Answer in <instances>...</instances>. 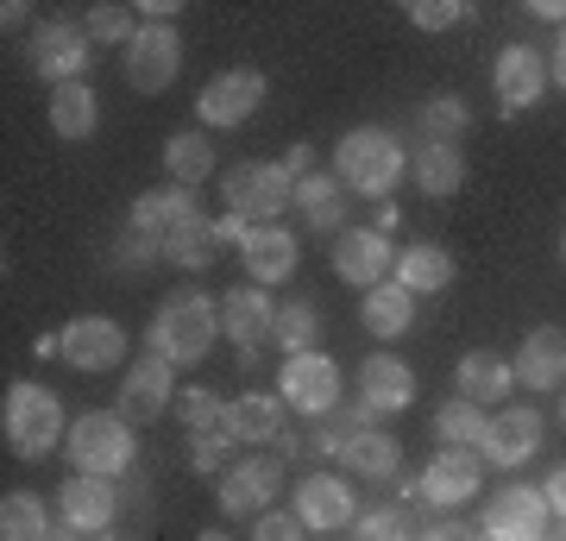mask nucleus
<instances>
[{
    "label": "nucleus",
    "mask_w": 566,
    "mask_h": 541,
    "mask_svg": "<svg viewBox=\"0 0 566 541\" xmlns=\"http://www.w3.org/2000/svg\"><path fill=\"white\" fill-rule=\"evenodd\" d=\"M214 327H221L214 296H202V290H177V296L151 315L145 346H151L158 360H170V365H202L208 346H214Z\"/></svg>",
    "instance_id": "obj_1"
},
{
    "label": "nucleus",
    "mask_w": 566,
    "mask_h": 541,
    "mask_svg": "<svg viewBox=\"0 0 566 541\" xmlns=\"http://www.w3.org/2000/svg\"><path fill=\"white\" fill-rule=\"evenodd\" d=\"M334 177L346 183V196L385 201L403 177V145L385 126H353L340 145H334Z\"/></svg>",
    "instance_id": "obj_2"
},
{
    "label": "nucleus",
    "mask_w": 566,
    "mask_h": 541,
    "mask_svg": "<svg viewBox=\"0 0 566 541\" xmlns=\"http://www.w3.org/2000/svg\"><path fill=\"white\" fill-rule=\"evenodd\" d=\"M221 201L227 215H240L245 227L277 221L283 208H296V177L283 170V158H245L221 170Z\"/></svg>",
    "instance_id": "obj_3"
},
{
    "label": "nucleus",
    "mask_w": 566,
    "mask_h": 541,
    "mask_svg": "<svg viewBox=\"0 0 566 541\" xmlns=\"http://www.w3.org/2000/svg\"><path fill=\"white\" fill-rule=\"evenodd\" d=\"M70 460H76V472H88V479H120L126 466L139 460V441H133V422L120 416V409H88V416L70 422Z\"/></svg>",
    "instance_id": "obj_4"
},
{
    "label": "nucleus",
    "mask_w": 566,
    "mask_h": 541,
    "mask_svg": "<svg viewBox=\"0 0 566 541\" xmlns=\"http://www.w3.org/2000/svg\"><path fill=\"white\" fill-rule=\"evenodd\" d=\"M0 435L20 460H44L57 441H70L63 435V403L44 384H13L7 403H0Z\"/></svg>",
    "instance_id": "obj_5"
},
{
    "label": "nucleus",
    "mask_w": 566,
    "mask_h": 541,
    "mask_svg": "<svg viewBox=\"0 0 566 541\" xmlns=\"http://www.w3.org/2000/svg\"><path fill=\"white\" fill-rule=\"evenodd\" d=\"M39 353L44 360L76 365V372H114V365L126 360V327L114 315H76L63 334L39 341Z\"/></svg>",
    "instance_id": "obj_6"
},
{
    "label": "nucleus",
    "mask_w": 566,
    "mask_h": 541,
    "mask_svg": "<svg viewBox=\"0 0 566 541\" xmlns=\"http://www.w3.org/2000/svg\"><path fill=\"white\" fill-rule=\"evenodd\" d=\"M182 70V39L177 25H139V39L120 51V76L126 89H139V95H164Z\"/></svg>",
    "instance_id": "obj_7"
},
{
    "label": "nucleus",
    "mask_w": 566,
    "mask_h": 541,
    "mask_svg": "<svg viewBox=\"0 0 566 541\" xmlns=\"http://www.w3.org/2000/svg\"><path fill=\"white\" fill-rule=\"evenodd\" d=\"M277 397H283V409H296V416H334V409H340V365L327 360V353H296V360H283Z\"/></svg>",
    "instance_id": "obj_8"
},
{
    "label": "nucleus",
    "mask_w": 566,
    "mask_h": 541,
    "mask_svg": "<svg viewBox=\"0 0 566 541\" xmlns=\"http://www.w3.org/2000/svg\"><path fill=\"white\" fill-rule=\"evenodd\" d=\"M264 70H221V76H208V89L196 95V121L214 126V133H233L245 126L252 114L264 107Z\"/></svg>",
    "instance_id": "obj_9"
},
{
    "label": "nucleus",
    "mask_w": 566,
    "mask_h": 541,
    "mask_svg": "<svg viewBox=\"0 0 566 541\" xmlns=\"http://www.w3.org/2000/svg\"><path fill=\"white\" fill-rule=\"evenodd\" d=\"M25 58H32V70H39L51 89H63V82H82V70H88V25L76 20H44L32 39H25Z\"/></svg>",
    "instance_id": "obj_10"
},
{
    "label": "nucleus",
    "mask_w": 566,
    "mask_h": 541,
    "mask_svg": "<svg viewBox=\"0 0 566 541\" xmlns=\"http://www.w3.org/2000/svg\"><path fill=\"white\" fill-rule=\"evenodd\" d=\"M547 491H535V485H510V491H497V498L485 503V522H479V535L485 541H542L547 535Z\"/></svg>",
    "instance_id": "obj_11"
},
{
    "label": "nucleus",
    "mask_w": 566,
    "mask_h": 541,
    "mask_svg": "<svg viewBox=\"0 0 566 541\" xmlns=\"http://www.w3.org/2000/svg\"><path fill=\"white\" fill-rule=\"evenodd\" d=\"M334 271H340V283H353V290H378V283L397 271V246H390V233H378V227H340V240H334Z\"/></svg>",
    "instance_id": "obj_12"
},
{
    "label": "nucleus",
    "mask_w": 566,
    "mask_h": 541,
    "mask_svg": "<svg viewBox=\"0 0 566 541\" xmlns=\"http://www.w3.org/2000/svg\"><path fill=\"white\" fill-rule=\"evenodd\" d=\"M164 409H177V365L158 360V353H145V360L126 365V384H120V416L133 428L145 422H158Z\"/></svg>",
    "instance_id": "obj_13"
},
{
    "label": "nucleus",
    "mask_w": 566,
    "mask_h": 541,
    "mask_svg": "<svg viewBox=\"0 0 566 541\" xmlns=\"http://www.w3.org/2000/svg\"><path fill=\"white\" fill-rule=\"evenodd\" d=\"M57 517H63L70 535H107L114 517H120V491H114V479H88V472H76V479L57 485Z\"/></svg>",
    "instance_id": "obj_14"
},
{
    "label": "nucleus",
    "mask_w": 566,
    "mask_h": 541,
    "mask_svg": "<svg viewBox=\"0 0 566 541\" xmlns=\"http://www.w3.org/2000/svg\"><path fill=\"white\" fill-rule=\"evenodd\" d=\"M277 491H283V466L271 460V454H252V460L227 466L221 485H214V498H221L227 517H264Z\"/></svg>",
    "instance_id": "obj_15"
},
{
    "label": "nucleus",
    "mask_w": 566,
    "mask_h": 541,
    "mask_svg": "<svg viewBox=\"0 0 566 541\" xmlns=\"http://www.w3.org/2000/svg\"><path fill=\"white\" fill-rule=\"evenodd\" d=\"M491 82H497V107H504V114H523V107H535L542 89H547V58L535 44H504Z\"/></svg>",
    "instance_id": "obj_16"
},
{
    "label": "nucleus",
    "mask_w": 566,
    "mask_h": 541,
    "mask_svg": "<svg viewBox=\"0 0 566 541\" xmlns=\"http://www.w3.org/2000/svg\"><path fill=\"white\" fill-rule=\"evenodd\" d=\"M271 327H277V302H271V290L245 283V290H227L221 296V334L240 346L245 360L259 353V341H271Z\"/></svg>",
    "instance_id": "obj_17"
},
{
    "label": "nucleus",
    "mask_w": 566,
    "mask_h": 541,
    "mask_svg": "<svg viewBox=\"0 0 566 541\" xmlns=\"http://www.w3.org/2000/svg\"><path fill=\"white\" fill-rule=\"evenodd\" d=\"M296 522L303 529H346L359 522V503H353V485L340 472H308L296 485Z\"/></svg>",
    "instance_id": "obj_18"
},
{
    "label": "nucleus",
    "mask_w": 566,
    "mask_h": 541,
    "mask_svg": "<svg viewBox=\"0 0 566 541\" xmlns=\"http://www.w3.org/2000/svg\"><path fill=\"white\" fill-rule=\"evenodd\" d=\"M240 259H245V278L259 283V290L290 283V278H296V233H290L283 221H264V227H252V233H245Z\"/></svg>",
    "instance_id": "obj_19"
},
{
    "label": "nucleus",
    "mask_w": 566,
    "mask_h": 541,
    "mask_svg": "<svg viewBox=\"0 0 566 541\" xmlns=\"http://www.w3.org/2000/svg\"><path fill=\"white\" fill-rule=\"evenodd\" d=\"M359 403L371 409V416L409 409V403H416V372H409L397 353H371V360L359 365Z\"/></svg>",
    "instance_id": "obj_20"
},
{
    "label": "nucleus",
    "mask_w": 566,
    "mask_h": 541,
    "mask_svg": "<svg viewBox=\"0 0 566 541\" xmlns=\"http://www.w3.org/2000/svg\"><path fill=\"white\" fill-rule=\"evenodd\" d=\"M479 454H485L491 466H510V472H516L523 460L542 454V416H535V409H504V416H491Z\"/></svg>",
    "instance_id": "obj_21"
},
{
    "label": "nucleus",
    "mask_w": 566,
    "mask_h": 541,
    "mask_svg": "<svg viewBox=\"0 0 566 541\" xmlns=\"http://www.w3.org/2000/svg\"><path fill=\"white\" fill-rule=\"evenodd\" d=\"M516 384H528V391H560L566 384V327H535L523 341V353H516Z\"/></svg>",
    "instance_id": "obj_22"
},
{
    "label": "nucleus",
    "mask_w": 566,
    "mask_h": 541,
    "mask_svg": "<svg viewBox=\"0 0 566 541\" xmlns=\"http://www.w3.org/2000/svg\"><path fill=\"white\" fill-rule=\"evenodd\" d=\"M479 460H485V454H453V447H441V454L422 466V498L441 503V510L447 503H465L479 491Z\"/></svg>",
    "instance_id": "obj_23"
},
{
    "label": "nucleus",
    "mask_w": 566,
    "mask_h": 541,
    "mask_svg": "<svg viewBox=\"0 0 566 541\" xmlns=\"http://www.w3.org/2000/svg\"><path fill=\"white\" fill-rule=\"evenodd\" d=\"M390 283H403L409 296H441L447 283H453V252H447V246H428V240L403 246V252H397V271H390Z\"/></svg>",
    "instance_id": "obj_24"
},
{
    "label": "nucleus",
    "mask_w": 566,
    "mask_h": 541,
    "mask_svg": "<svg viewBox=\"0 0 566 541\" xmlns=\"http://www.w3.org/2000/svg\"><path fill=\"white\" fill-rule=\"evenodd\" d=\"M227 435L233 441H277L283 435V397H271V391H245V397H233L227 403Z\"/></svg>",
    "instance_id": "obj_25"
},
{
    "label": "nucleus",
    "mask_w": 566,
    "mask_h": 541,
    "mask_svg": "<svg viewBox=\"0 0 566 541\" xmlns=\"http://www.w3.org/2000/svg\"><path fill=\"white\" fill-rule=\"evenodd\" d=\"M359 321H365L371 341H397V334H409V321H416V296H409L403 283H378V290H365Z\"/></svg>",
    "instance_id": "obj_26"
},
{
    "label": "nucleus",
    "mask_w": 566,
    "mask_h": 541,
    "mask_svg": "<svg viewBox=\"0 0 566 541\" xmlns=\"http://www.w3.org/2000/svg\"><path fill=\"white\" fill-rule=\"evenodd\" d=\"M485 428H491V416L472 397H453L434 409V441L453 447V454H479L485 447Z\"/></svg>",
    "instance_id": "obj_27"
},
{
    "label": "nucleus",
    "mask_w": 566,
    "mask_h": 541,
    "mask_svg": "<svg viewBox=\"0 0 566 541\" xmlns=\"http://www.w3.org/2000/svg\"><path fill=\"white\" fill-rule=\"evenodd\" d=\"M510 384H516V365H510L504 353H491V346H479V353H465V360H460V397L497 403Z\"/></svg>",
    "instance_id": "obj_28"
},
{
    "label": "nucleus",
    "mask_w": 566,
    "mask_h": 541,
    "mask_svg": "<svg viewBox=\"0 0 566 541\" xmlns=\"http://www.w3.org/2000/svg\"><path fill=\"white\" fill-rule=\"evenodd\" d=\"M296 208H303L308 227H322V233H340L346 227V183L340 177H303L296 183Z\"/></svg>",
    "instance_id": "obj_29"
},
{
    "label": "nucleus",
    "mask_w": 566,
    "mask_h": 541,
    "mask_svg": "<svg viewBox=\"0 0 566 541\" xmlns=\"http://www.w3.org/2000/svg\"><path fill=\"white\" fill-rule=\"evenodd\" d=\"M95 121H102V107H95V89L88 82H63V89H51V126H57V139H88L95 133Z\"/></svg>",
    "instance_id": "obj_30"
},
{
    "label": "nucleus",
    "mask_w": 566,
    "mask_h": 541,
    "mask_svg": "<svg viewBox=\"0 0 566 541\" xmlns=\"http://www.w3.org/2000/svg\"><path fill=\"white\" fill-rule=\"evenodd\" d=\"M346 472H359V479H397L403 472V441L385 435V428H365L359 441L346 447Z\"/></svg>",
    "instance_id": "obj_31"
},
{
    "label": "nucleus",
    "mask_w": 566,
    "mask_h": 541,
    "mask_svg": "<svg viewBox=\"0 0 566 541\" xmlns=\"http://www.w3.org/2000/svg\"><path fill=\"white\" fill-rule=\"evenodd\" d=\"M164 170H170L182 189H196V183L214 177V145H208L202 133H189V126H182V133L164 139Z\"/></svg>",
    "instance_id": "obj_32"
},
{
    "label": "nucleus",
    "mask_w": 566,
    "mask_h": 541,
    "mask_svg": "<svg viewBox=\"0 0 566 541\" xmlns=\"http://www.w3.org/2000/svg\"><path fill=\"white\" fill-rule=\"evenodd\" d=\"M214 252H221V240H214V221L208 215H189L164 240V264H177V271H202V264H214Z\"/></svg>",
    "instance_id": "obj_33"
},
{
    "label": "nucleus",
    "mask_w": 566,
    "mask_h": 541,
    "mask_svg": "<svg viewBox=\"0 0 566 541\" xmlns=\"http://www.w3.org/2000/svg\"><path fill=\"white\" fill-rule=\"evenodd\" d=\"M460 183H465L460 145H422V152H416V189H422V196H453Z\"/></svg>",
    "instance_id": "obj_34"
},
{
    "label": "nucleus",
    "mask_w": 566,
    "mask_h": 541,
    "mask_svg": "<svg viewBox=\"0 0 566 541\" xmlns=\"http://www.w3.org/2000/svg\"><path fill=\"white\" fill-rule=\"evenodd\" d=\"M0 541H57L51 535V510H44V498H32V491H7V503H0Z\"/></svg>",
    "instance_id": "obj_35"
},
{
    "label": "nucleus",
    "mask_w": 566,
    "mask_h": 541,
    "mask_svg": "<svg viewBox=\"0 0 566 541\" xmlns=\"http://www.w3.org/2000/svg\"><path fill=\"white\" fill-rule=\"evenodd\" d=\"M271 341L283 346V360L315 353V341H322V315H315V302H277V327H271Z\"/></svg>",
    "instance_id": "obj_36"
},
{
    "label": "nucleus",
    "mask_w": 566,
    "mask_h": 541,
    "mask_svg": "<svg viewBox=\"0 0 566 541\" xmlns=\"http://www.w3.org/2000/svg\"><path fill=\"white\" fill-rule=\"evenodd\" d=\"M465 126H472V114H465V101H453V95H441V101H428V107H422L428 145H453Z\"/></svg>",
    "instance_id": "obj_37"
},
{
    "label": "nucleus",
    "mask_w": 566,
    "mask_h": 541,
    "mask_svg": "<svg viewBox=\"0 0 566 541\" xmlns=\"http://www.w3.org/2000/svg\"><path fill=\"white\" fill-rule=\"evenodd\" d=\"M133 20H139V7H88V20H82V25H88V39L120 44V51H126V44L139 39V25H133Z\"/></svg>",
    "instance_id": "obj_38"
},
{
    "label": "nucleus",
    "mask_w": 566,
    "mask_h": 541,
    "mask_svg": "<svg viewBox=\"0 0 566 541\" xmlns=\"http://www.w3.org/2000/svg\"><path fill=\"white\" fill-rule=\"evenodd\" d=\"M353 541H416V529H409L403 510H365L353 522Z\"/></svg>",
    "instance_id": "obj_39"
},
{
    "label": "nucleus",
    "mask_w": 566,
    "mask_h": 541,
    "mask_svg": "<svg viewBox=\"0 0 566 541\" xmlns=\"http://www.w3.org/2000/svg\"><path fill=\"white\" fill-rule=\"evenodd\" d=\"M177 416L189 422V435H196V428H221L227 403L214 397V391H177Z\"/></svg>",
    "instance_id": "obj_40"
},
{
    "label": "nucleus",
    "mask_w": 566,
    "mask_h": 541,
    "mask_svg": "<svg viewBox=\"0 0 566 541\" xmlns=\"http://www.w3.org/2000/svg\"><path fill=\"white\" fill-rule=\"evenodd\" d=\"M227 447H233L227 422L221 428H196V435H189V466H196V472H214V466L227 460Z\"/></svg>",
    "instance_id": "obj_41"
},
{
    "label": "nucleus",
    "mask_w": 566,
    "mask_h": 541,
    "mask_svg": "<svg viewBox=\"0 0 566 541\" xmlns=\"http://www.w3.org/2000/svg\"><path fill=\"white\" fill-rule=\"evenodd\" d=\"M409 20L422 25V32H447V25L465 20V7H460V0H416V7H409Z\"/></svg>",
    "instance_id": "obj_42"
},
{
    "label": "nucleus",
    "mask_w": 566,
    "mask_h": 541,
    "mask_svg": "<svg viewBox=\"0 0 566 541\" xmlns=\"http://www.w3.org/2000/svg\"><path fill=\"white\" fill-rule=\"evenodd\" d=\"M308 529L296 522V510H264L259 529H252V541H303Z\"/></svg>",
    "instance_id": "obj_43"
},
{
    "label": "nucleus",
    "mask_w": 566,
    "mask_h": 541,
    "mask_svg": "<svg viewBox=\"0 0 566 541\" xmlns=\"http://www.w3.org/2000/svg\"><path fill=\"white\" fill-rule=\"evenodd\" d=\"M177 13H182L177 0H145V7H139L145 25H177Z\"/></svg>",
    "instance_id": "obj_44"
},
{
    "label": "nucleus",
    "mask_w": 566,
    "mask_h": 541,
    "mask_svg": "<svg viewBox=\"0 0 566 541\" xmlns=\"http://www.w3.org/2000/svg\"><path fill=\"white\" fill-rule=\"evenodd\" d=\"M542 491H547V510H554V517L566 522V466H554V479H547Z\"/></svg>",
    "instance_id": "obj_45"
},
{
    "label": "nucleus",
    "mask_w": 566,
    "mask_h": 541,
    "mask_svg": "<svg viewBox=\"0 0 566 541\" xmlns=\"http://www.w3.org/2000/svg\"><path fill=\"white\" fill-rule=\"evenodd\" d=\"M422 541H485V535H479V529H465V522H434Z\"/></svg>",
    "instance_id": "obj_46"
},
{
    "label": "nucleus",
    "mask_w": 566,
    "mask_h": 541,
    "mask_svg": "<svg viewBox=\"0 0 566 541\" xmlns=\"http://www.w3.org/2000/svg\"><path fill=\"white\" fill-rule=\"evenodd\" d=\"M245 233H252V227H245L240 215H221V221H214V240L221 246H245Z\"/></svg>",
    "instance_id": "obj_47"
},
{
    "label": "nucleus",
    "mask_w": 566,
    "mask_h": 541,
    "mask_svg": "<svg viewBox=\"0 0 566 541\" xmlns=\"http://www.w3.org/2000/svg\"><path fill=\"white\" fill-rule=\"evenodd\" d=\"M547 76L566 89V25H560V39H554V63H547Z\"/></svg>",
    "instance_id": "obj_48"
},
{
    "label": "nucleus",
    "mask_w": 566,
    "mask_h": 541,
    "mask_svg": "<svg viewBox=\"0 0 566 541\" xmlns=\"http://www.w3.org/2000/svg\"><path fill=\"white\" fill-rule=\"evenodd\" d=\"M283 170H290V177H296V183H303V177H315V170H308V145H296V152L283 158Z\"/></svg>",
    "instance_id": "obj_49"
},
{
    "label": "nucleus",
    "mask_w": 566,
    "mask_h": 541,
    "mask_svg": "<svg viewBox=\"0 0 566 541\" xmlns=\"http://www.w3.org/2000/svg\"><path fill=\"white\" fill-rule=\"evenodd\" d=\"M528 13H535V20H554V25H566V7H560V0H535Z\"/></svg>",
    "instance_id": "obj_50"
},
{
    "label": "nucleus",
    "mask_w": 566,
    "mask_h": 541,
    "mask_svg": "<svg viewBox=\"0 0 566 541\" xmlns=\"http://www.w3.org/2000/svg\"><path fill=\"white\" fill-rule=\"evenodd\" d=\"M25 20H32V13H25L20 0H7V7H0V25H7V32H13V25H25Z\"/></svg>",
    "instance_id": "obj_51"
},
{
    "label": "nucleus",
    "mask_w": 566,
    "mask_h": 541,
    "mask_svg": "<svg viewBox=\"0 0 566 541\" xmlns=\"http://www.w3.org/2000/svg\"><path fill=\"white\" fill-rule=\"evenodd\" d=\"M196 541H233V535H227V529H202Z\"/></svg>",
    "instance_id": "obj_52"
},
{
    "label": "nucleus",
    "mask_w": 566,
    "mask_h": 541,
    "mask_svg": "<svg viewBox=\"0 0 566 541\" xmlns=\"http://www.w3.org/2000/svg\"><path fill=\"white\" fill-rule=\"evenodd\" d=\"M560 422H566V391H560Z\"/></svg>",
    "instance_id": "obj_53"
},
{
    "label": "nucleus",
    "mask_w": 566,
    "mask_h": 541,
    "mask_svg": "<svg viewBox=\"0 0 566 541\" xmlns=\"http://www.w3.org/2000/svg\"><path fill=\"white\" fill-rule=\"evenodd\" d=\"M560 259H566V240H560Z\"/></svg>",
    "instance_id": "obj_54"
}]
</instances>
